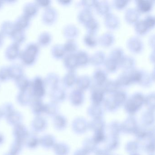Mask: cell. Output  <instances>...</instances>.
I'll return each mask as SVG.
<instances>
[{
	"label": "cell",
	"instance_id": "6da1fadb",
	"mask_svg": "<svg viewBox=\"0 0 155 155\" xmlns=\"http://www.w3.org/2000/svg\"><path fill=\"white\" fill-rule=\"evenodd\" d=\"M13 133L15 138V140L19 141L23 143H24L25 138L28 135L26 128L21 124L14 126Z\"/></svg>",
	"mask_w": 155,
	"mask_h": 155
},
{
	"label": "cell",
	"instance_id": "7a4b0ae2",
	"mask_svg": "<svg viewBox=\"0 0 155 155\" xmlns=\"http://www.w3.org/2000/svg\"><path fill=\"white\" fill-rule=\"evenodd\" d=\"M144 101V98L141 94L136 93L128 101L127 106L131 109L135 110L142 106Z\"/></svg>",
	"mask_w": 155,
	"mask_h": 155
},
{
	"label": "cell",
	"instance_id": "3957f363",
	"mask_svg": "<svg viewBox=\"0 0 155 155\" xmlns=\"http://www.w3.org/2000/svg\"><path fill=\"white\" fill-rule=\"evenodd\" d=\"M129 47L133 52L139 53L143 50V42L139 38L134 37L129 41Z\"/></svg>",
	"mask_w": 155,
	"mask_h": 155
},
{
	"label": "cell",
	"instance_id": "277c9868",
	"mask_svg": "<svg viewBox=\"0 0 155 155\" xmlns=\"http://www.w3.org/2000/svg\"><path fill=\"white\" fill-rule=\"evenodd\" d=\"M153 2L148 0H140L136 1L137 10L139 12L147 13L152 10Z\"/></svg>",
	"mask_w": 155,
	"mask_h": 155
},
{
	"label": "cell",
	"instance_id": "5b68a950",
	"mask_svg": "<svg viewBox=\"0 0 155 155\" xmlns=\"http://www.w3.org/2000/svg\"><path fill=\"white\" fill-rule=\"evenodd\" d=\"M22 116L21 114L18 112L14 111L10 114V115L6 118V120L8 123L15 126L17 125L21 124Z\"/></svg>",
	"mask_w": 155,
	"mask_h": 155
},
{
	"label": "cell",
	"instance_id": "8992f818",
	"mask_svg": "<svg viewBox=\"0 0 155 155\" xmlns=\"http://www.w3.org/2000/svg\"><path fill=\"white\" fill-rule=\"evenodd\" d=\"M135 29L137 33L139 35H143L149 31L143 20H139L135 24Z\"/></svg>",
	"mask_w": 155,
	"mask_h": 155
},
{
	"label": "cell",
	"instance_id": "52a82bcc",
	"mask_svg": "<svg viewBox=\"0 0 155 155\" xmlns=\"http://www.w3.org/2000/svg\"><path fill=\"white\" fill-rule=\"evenodd\" d=\"M140 12L137 9H131L128 11L127 18L128 22L131 23L135 24L139 21Z\"/></svg>",
	"mask_w": 155,
	"mask_h": 155
},
{
	"label": "cell",
	"instance_id": "ba28073f",
	"mask_svg": "<svg viewBox=\"0 0 155 155\" xmlns=\"http://www.w3.org/2000/svg\"><path fill=\"white\" fill-rule=\"evenodd\" d=\"M152 81L153 80L150 76H149L147 73L143 72L142 77H141L139 84L142 86L147 87V86H149L151 85Z\"/></svg>",
	"mask_w": 155,
	"mask_h": 155
},
{
	"label": "cell",
	"instance_id": "9c48e42d",
	"mask_svg": "<svg viewBox=\"0 0 155 155\" xmlns=\"http://www.w3.org/2000/svg\"><path fill=\"white\" fill-rule=\"evenodd\" d=\"M12 107L10 105L4 106L0 108V118H5L13 112Z\"/></svg>",
	"mask_w": 155,
	"mask_h": 155
},
{
	"label": "cell",
	"instance_id": "30bf717a",
	"mask_svg": "<svg viewBox=\"0 0 155 155\" xmlns=\"http://www.w3.org/2000/svg\"><path fill=\"white\" fill-rule=\"evenodd\" d=\"M23 144V143L17 140H15L11 147L10 153L14 155H18L21 150Z\"/></svg>",
	"mask_w": 155,
	"mask_h": 155
},
{
	"label": "cell",
	"instance_id": "8fae6325",
	"mask_svg": "<svg viewBox=\"0 0 155 155\" xmlns=\"http://www.w3.org/2000/svg\"><path fill=\"white\" fill-rule=\"evenodd\" d=\"M143 20L149 30L155 27V17L154 16L148 15Z\"/></svg>",
	"mask_w": 155,
	"mask_h": 155
},
{
	"label": "cell",
	"instance_id": "7c38bea8",
	"mask_svg": "<svg viewBox=\"0 0 155 155\" xmlns=\"http://www.w3.org/2000/svg\"><path fill=\"white\" fill-rule=\"evenodd\" d=\"M125 62V66L127 69H131L134 67L135 65L134 60L131 57L127 58Z\"/></svg>",
	"mask_w": 155,
	"mask_h": 155
},
{
	"label": "cell",
	"instance_id": "4fadbf2b",
	"mask_svg": "<svg viewBox=\"0 0 155 155\" xmlns=\"http://www.w3.org/2000/svg\"><path fill=\"white\" fill-rule=\"evenodd\" d=\"M149 42L150 46L153 50H155V34L151 36L149 39Z\"/></svg>",
	"mask_w": 155,
	"mask_h": 155
},
{
	"label": "cell",
	"instance_id": "5bb4252c",
	"mask_svg": "<svg viewBox=\"0 0 155 155\" xmlns=\"http://www.w3.org/2000/svg\"><path fill=\"white\" fill-rule=\"evenodd\" d=\"M150 59L151 60V62L155 64V50H153V51L152 52V53L151 54V55L150 56Z\"/></svg>",
	"mask_w": 155,
	"mask_h": 155
},
{
	"label": "cell",
	"instance_id": "9a60e30c",
	"mask_svg": "<svg viewBox=\"0 0 155 155\" xmlns=\"http://www.w3.org/2000/svg\"><path fill=\"white\" fill-rule=\"evenodd\" d=\"M151 77H152V80H153V81H155V66L153 70L152 74H151Z\"/></svg>",
	"mask_w": 155,
	"mask_h": 155
},
{
	"label": "cell",
	"instance_id": "2e32d148",
	"mask_svg": "<svg viewBox=\"0 0 155 155\" xmlns=\"http://www.w3.org/2000/svg\"><path fill=\"white\" fill-rule=\"evenodd\" d=\"M4 141V137L1 133H0V144L2 143Z\"/></svg>",
	"mask_w": 155,
	"mask_h": 155
},
{
	"label": "cell",
	"instance_id": "e0dca14e",
	"mask_svg": "<svg viewBox=\"0 0 155 155\" xmlns=\"http://www.w3.org/2000/svg\"><path fill=\"white\" fill-rule=\"evenodd\" d=\"M5 155H14L12 154V153H11L10 152V153H6V154H5Z\"/></svg>",
	"mask_w": 155,
	"mask_h": 155
}]
</instances>
